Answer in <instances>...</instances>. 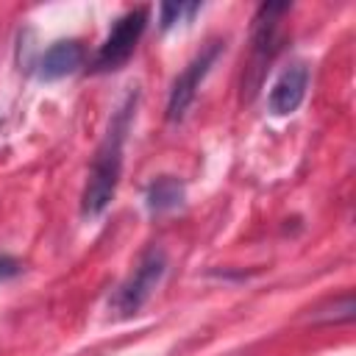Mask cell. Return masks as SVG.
I'll return each instance as SVG.
<instances>
[{
  "label": "cell",
  "mask_w": 356,
  "mask_h": 356,
  "mask_svg": "<svg viewBox=\"0 0 356 356\" xmlns=\"http://www.w3.org/2000/svg\"><path fill=\"white\" fill-rule=\"evenodd\" d=\"M134 108H136V97L131 95L120 108L117 114L111 117V125L92 159V167H89V178H86V186H83V197H81V211L83 217H97L108 209V203L114 200V192H117V184H120V175H122V147H125V136H128V128H131V117H134Z\"/></svg>",
  "instance_id": "obj_1"
},
{
  "label": "cell",
  "mask_w": 356,
  "mask_h": 356,
  "mask_svg": "<svg viewBox=\"0 0 356 356\" xmlns=\"http://www.w3.org/2000/svg\"><path fill=\"white\" fill-rule=\"evenodd\" d=\"M147 28V8L145 6H136L131 11H125L122 17L114 19L108 36L103 39L97 56H95V70L97 72H111V70H120L136 50L142 33Z\"/></svg>",
  "instance_id": "obj_2"
},
{
  "label": "cell",
  "mask_w": 356,
  "mask_h": 356,
  "mask_svg": "<svg viewBox=\"0 0 356 356\" xmlns=\"http://www.w3.org/2000/svg\"><path fill=\"white\" fill-rule=\"evenodd\" d=\"M164 273H167V256H164V250L161 248H150L142 256V261L134 270V275L117 289V295L111 300L114 312H120V314H136L142 309V303L153 295V289L159 286V281L164 278Z\"/></svg>",
  "instance_id": "obj_3"
},
{
  "label": "cell",
  "mask_w": 356,
  "mask_h": 356,
  "mask_svg": "<svg viewBox=\"0 0 356 356\" xmlns=\"http://www.w3.org/2000/svg\"><path fill=\"white\" fill-rule=\"evenodd\" d=\"M220 53H222V44H220V42H211V44H209L206 50H200V53L186 64V70L175 78V83H172V89H170V100H167V120H170V122H181V120H184L186 108L192 106V100H195V95H197L203 78L209 75V70H211V64L217 61Z\"/></svg>",
  "instance_id": "obj_4"
},
{
  "label": "cell",
  "mask_w": 356,
  "mask_h": 356,
  "mask_svg": "<svg viewBox=\"0 0 356 356\" xmlns=\"http://www.w3.org/2000/svg\"><path fill=\"white\" fill-rule=\"evenodd\" d=\"M306 89H309V67H306L303 61H295V64H289V67L275 78V83L270 86L267 108H270L275 117H286V114H292V111L303 103Z\"/></svg>",
  "instance_id": "obj_5"
},
{
  "label": "cell",
  "mask_w": 356,
  "mask_h": 356,
  "mask_svg": "<svg viewBox=\"0 0 356 356\" xmlns=\"http://www.w3.org/2000/svg\"><path fill=\"white\" fill-rule=\"evenodd\" d=\"M289 11L286 3H264L256 14V22H253V70L261 75L264 64L273 58L275 53V33H278V19L281 14Z\"/></svg>",
  "instance_id": "obj_6"
},
{
  "label": "cell",
  "mask_w": 356,
  "mask_h": 356,
  "mask_svg": "<svg viewBox=\"0 0 356 356\" xmlns=\"http://www.w3.org/2000/svg\"><path fill=\"white\" fill-rule=\"evenodd\" d=\"M83 64V47H81V42H75V39H61V42H53L44 53H42V58H39V78L42 81H58V78H67V75H72L78 67Z\"/></svg>",
  "instance_id": "obj_7"
},
{
  "label": "cell",
  "mask_w": 356,
  "mask_h": 356,
  "mask_svg": "<svg viewBox=\"0 0 356 356\" xmlns=\"http://www.w3.org/2000/svg\"><path fill=\"white\" fill-rule=\"evenodd\" d=\"M145 200H147V209L153 214H164V211H172L184 203V181H178L175 175H159L147 192H145Z\"/></svg>",
  "instance_id": "obj_8"
},
{
  "label": "cell",
  "mask_w": 356,
  "mask_h": 356,
  "mask_svg": "<svg viewBox=\"0 0 356 356\" xmlns=\"http://www.w3.org/2000/svg\"><path fill=\"white\" fill-rule=\"evenodd\" d=\"M197 8H200L197 3H164V6L159 8V22H161V28L167 31V28H172L175 22H181L184 17H192Z\"/></svg>",
  "instance_id": "obj_9"
},
{
  "label": "cell",
  "mask_w": 356,
  "mask_h": 356,
  "mask_svg": "<svg viewBox=\"0 0 356 356\" xmlns=\"http://www.w3.org/2000/svg\"><path fill=\"white\" fill-rule=\"evenodd\" d=\"M19 270H22V264H19L17 259H11V256H3V253H0V281L14 278Z\"/></svg>",
  "instance_id": "obj_10"
}]
</instances>
